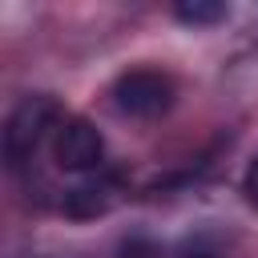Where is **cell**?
<instances>
[{"label": "cell", "mask_w": 258, "mask_h": 258, "mask_svg": "<svg viewBox=\"0 0 258 258\" xmlns=\"http://www.w3.org/2000/svg\"><path fill=\"white\" fill-rule=\"evenodd\" d=\"M173 16L181 20V24H218V20H226L230 16V8L222 4V0H185V4H177L173 8Z\"/></svg>", "instance_id": "cell-5"}, {"label": "cell", "mask_w": 258, "mask_h": 258, "mask_svg": "<svg viewBox=\"0 0 258 258\" xmlns=\"http://www.w3.org/2000/svg\"><path fill=\"white\" fill-rule=\"evenodd\" d=\"M64 206H69L73 218H97L113 206V181H85V185L69 189Z\"/></svg>", "instance_id": "cell-4"}, {"label": "cell", "mask_w": 258, "mask_h": 258, "mask_svg": "<svg viewBox=\"0 0 258 258\" xmlns=\"http://www.w3.org/2000/svg\"><path fill=\"white\" fill-rule=\"evenodd\" d=\"M242 194H246V202L258 210V157L250 161V169H246V177H242Z\"/></svg>", "instance_id": "cell-6"}, {"label": "cell", "mask_w": 258, "mask_h": 258, "mask_svg": "<svg viewBox=\"0 0 258 258\" xmlns=\"http://www.w3.org/2000/svg\"><path fill=\"white\" fill-rule=\"evenodd\" d=\"M52 157L60 169L69 173H85V169H97L101 157H105V137L93 121L85 117H64L60 129L52 133Z\"/></svg>", "instance_id": "cell-3"}, {"label": "cell", "mask_w": 258, "mask_h": 258, "mask_svg": "<svg viewBox=\"0 0 258 258\" xmlns=\"http://www.w3.org/2000/svg\"><path fill=\"white\" fill-rule=\"evenodd\" d=\"M60 121H64V117H60L56 97H48V93L24 97V101L12 109L8 125H4V157H8V165H24V161L44 145V137L60 129Z\"/></svg>", "instance_id": "cell-1"}, {"label": "cell", "mask_w": 258, "mask_h": 258, "mask_svg": "<svg viewBox=\"0 0 258 258\" xmlns=\"http://www.w3.org/2000/svg\"><path fill=\"white\" fill-rule=\"evenodd\" d=\"M113 105L129 117H161L169 105H173V81L157 69H133V73H121L117 85H113Z\"/></svg>", "instance_id": "cell-2"}]
</instances>
